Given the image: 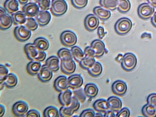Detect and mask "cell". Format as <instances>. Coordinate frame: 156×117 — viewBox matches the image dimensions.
Masks as SVG:
<instances>
[{
	"label": "cell",
	"mask_w": 156,
	"mask_h": 117,
	"mask_svg": "<svg viewBox=\"0 0 156 117\" xmlns=\"http://www.w3.org/2000/svg\"><path fill=\"white\" fill-rule=\"evenodd\" d=\"M24 51L28 59L31 61L42 62L46 57V53L39 50L34 44H26L24 47Z\"/></svg>",
	"instance_id": "6da1fadb"
},
{
	"label": "cell",
	"mask_w": 156,
	"mask_h": 117,
	"mask_svg": "<svg viewBox=\"0 0 156 117\" xmlns=\"http://www.w3.org/2000/svg\"><path fill=\"white\" fill-rule=\"evenodd\" d=\"M132 23L129 19L126 17L122 18L115 23V30L117 34L120 35H125L129 33L132 27Z\"/></svg>",
	"instance_id": "7a4b0ae2"
},
{
	"label": "cell",
	"mask_w": 156,
	"mask_h": 117,
	"mask_svg": "<svg viewBox=\"0 0 156 117\" xmlns=\"http://www.w3.org/2000/svg\"><path fill=\"white\" fill-rule=\"evenodd\" d=\"M80 106V102L74 97L73 96L70 104L68 106H62L59 110L60 116L69 117L72 116L74 112L77 111Z\"/></svg>",
	"instance_id": "3957f363"
},
{
	"label": "cell",
	"mask_w": 156,
	"mask_h": 117,
	"mask_svg": "<svg viewBox=\"0 0 156 117\" xmlns=\"http://www.w3.org/2000/svg\"><path fill=\"white\" fill-rule=\"evenodd\" d=\"M137 60L136 56L130 52L126 53L123 56L121 62V66L125 70L132 71L136 67Z\"/></svg>",
	"instance_id": "277c9868"
},
{
	"label": "cell",
	"mask_w": 156,
	"mask_h": 117,
	"mask_svg": "<svg viewBox=\"0 0 156 117\" xmlns=\"http://www.w3.org/2000/svg\"><path fill=\"white\" fill-rule=\"evenodd\" d=\"M68 6L64 0H52L51 6V11L55 16H60L67 12Z\"/></svg>",
	"instance_id": "5b68a950"
},
{
	"label": "cell",
	"mask_w": 156,
	"mask_h": 117,
	"mask_svg": "<svg viewBox=\"0 0 156 117\" xmlns=\"http://www.w3.org/2000/svg\"><path fill=\"white\" fill-rule=\"evenodd\" d=\"M60 40L64 46L71 47L74 45L77 42V37L76 34L70 30H66L60 35Z\"/></svg>",
	"instance_id": "8992f818"
},
{
	"label": "cell",
	"mask_w": 156,
	"mask_h": 117,
	"mask_svg": "<svg viewBox=\"0 0 156 117\" xmlns=\"http://www.w3.org/2000/svg\"><path fill=\"white\" fill-rule=\"evenodd\" d=\"M154 12L153 7L146 3L140 4L137 10V14L139 17L143 20H147L150 18Z\"/></svg>",
	"instance_id": "52a82bcc"
},
{
	"label": "cell",
	"mask_w": 156,
	"mask_h": 117,
	"mask_svg": "<svg viewBox=\"0 0 156 117\" xmlns=\"http://www.w3.org/2000/svg\"><path fill=\"white\" fill-rule=\"evenodd\" d=\"M14 34L16 38L21 42L28 40L31 35V30L25 26L19 25L15 27Z\"/></svg>",
	"instance_id": "ba28073f"
},
{
	"label": "cell",
	"mask_w": 156,
	"mask_h": 117,
	"mask_svg": "<svg viewBox=\"0 0 156 117\" xmlns=\"http://www.w3.org/2000/svg\"><path fill=\"white\" fill-rule=\"evenodd\" d=\"M3 8H0V28L5 30L9 29L13 22L12 18Z\"/></svg>",
	"instance_id": "9c48e42d"
},
{
	"label": "cell",
	"mask_w": 156,
	"mask_h": 117,
	"mask_svg": "<svg viewBox=\"0 0 156 117\" xmlns=\"http://www.w3.org/2000/svg\"><path fill=\"white\" fill-rule=\"evenodd\" d=\"M29 109L28 104L23 101H18L13 105L12 111L13 114L16 116H23L27 112Z\"/></svg>",
	"instance_id": "30bf717a"
},
{
	"label": "cell",
	"mask_w": 156,
	"mask_h": 117,
	"mask_svg": "<svg viewBox=\"0 0 156 117\" xmlns=\"http://www.w3.org/2000/svg\"><path fill=\"white\" fill-rule=\"evenodd\" d=\"M99 21L98 18L94 15L89 14L85 17L84 25L85 28L88 31H92L98 27Z\"/></svg>",
	"instance_id": "8fae6325"
},
{
	"label": "cell",
	"mask_w": 156,
	"mask_h": 117,
	"mask_svg": "<svg viewBox=\"0 0 156 117\" xmlns=\"http://www.w3.org/2000/svg\"><path fill=\"white\" fill-rule=\"evenodd\" d=\"M127 89V85L125 82L118 80L115 81L112 86V92L115 95L122 96L126 93Z\"/></svg>",
	"instance_id": "7c38bea8"
},
{
	"label": "cell",
	"mask_w": 156,
	"mask_h": 117,
	"mask_svg": "<svg viewBox=\"0 0 156 117\" xmlns=\"http://www.w3.org/2000/svg\"><path fill=\"white\" fill-rule=\"evenodd\" d=\"M40 8L36 3L30 2L25 4L23 7V12L26 16L33 17L36 16L39 12Z\"/></svg>",
	"instance_id": "4fadbf2b"
},
{
	"label": "cell",
	"mask_w": 156,
	"mask_h": 117,
	"mask_svg": "<svg viewBox=\"0 0 156 117\" xmlns=\"http://www.w3.org/2000/svg\"><path fill=\"white\" fill-rule=\"evenodd\" d=\"M90 47L95 53V57L99 58L103 56L106 51L104 42L100 40L97 39L92 42Z\"/></svg>",
	"instance_id": "5bb4252c"
},
{
	"label": "cell",
	"mask_w": 156,
	"mask_h": 117,
	"mask_svg": "<svg viewBox=\"0 0 156 117\" xmlns=\"http://www.w3.org/2000/svg\"><path fill=\"white\" fill-rule=\"evenodd\" d=\"M53 86L55 90L58 92H61L66 90L69 87L68 78L65 76H59L55 80Z\"/></svg>",
	"instance_id": "9a60e30c"
},
{
	"label": "cell",
	"mask_w": 156,
	"mask_h": 117,
	"mask_svg": "<svg viewBox=\"0 0 156 117\" xmlns=\"http://www.w3.org/2000/svg\"><path fill=\"white\" fill-rule=\"evenodd\" d=\"M53 77V72L45 64L43 65L37 74V77L40 81L46 83L50 81Z\"/></svg>",
	"instance_id": "2e32d148"
},
{
	"label": "cell",
	"mask_w": 156,
	"mask_h": 117,
	"mask_svg": "<svg viewBox=\"0 0 156 117\" xmlns=\"http://www.w3.org/2000/svg\"><path fill=\"white\" fill-rule=\"evenodd\" d=\"M73 94L72 91L68 89L60 92L58 96L60 104L63 106H69L72 101Z\"/></svg>",
	"instance_id": "e0dca14e"
},
{
	"label": "cell",
	"mask_w": 156,
	"mask_h": 117,
	"mask_svg": "<svg viewBox=\"0 0 156 117\" xmlns=\"http://www.w3.org/2000/svg\"><path fill=\"white\" fill-rule=\"evenodd\" d=\"M83 79L80 75H73L68 78L69 87L76 89L80 88L83 83Z\"/></svg>",
	"instance_id": "ac0fdd59"
},
{
	"label": "cell",
	"mask_w": 156,
	"mask_h": 117,
	"mask_svg": "<svg viewBox=\"0 0 156 117\" xmlns=\"http://www.w3.org/2000/svg\"><path fill=\"white\" fill-rule=\"evenodd\" d=\"M38 23L41 26L47 25L50 22L51 16L50 13L47 11L40 10L35 16Z\"/></svg>",
	"instance_id": "d6986e66"
},
{
	"label": "cell",
	"mask_w": 156,
	"mask_h": 117,
	"mask_svg": "<svg viewBox=\"0 0 156 117\" xmlns=\"http://www.w3.org/2000/svg\"><path fill=\"white\" fill-rule=\"evenodd\" d=\"M110 109L115 112L120 110L122 106L121 99L117 97L112 96L107 100Z\"/></svg>",
	"instance_id": "ffe728a7"
},
{
	"label": "cell",
	"mask_w": 156,
	"mask_h": 117,
	"mask_svg": "<svg viewBox=\"0 0 156 117\" xmlns=\"http://www.w3.org/2000/svg\"><path fill=\"white\" fill-rule=\"evenodd\" d=\"M41 66L40 62L32 61L27 64L26 69L29 74L34 76L38 74Z\"/></svg>",
	"instance_id": "44dd1931"
},
{
	"label": "cell",
	"mask_w": 156,
	"mask_h": 117,
	"mask_svg": "<svg viewBox=\"0 0 156 117\" xmlns=\"http://www.w3.org/2000/svg\"><path fill=\"white\" fill-rule=\"evenodd\" d=\"M59 64L58 58L55 56H52L47 59L45 65L53 72H56L60 68Z\"/></svg>",
	"instance_id": "7402d4cb"
},
{
	"label": "cell",
	"mask_w": 156,
	"mask_h": 117,
	"mask_svg": "<svg viewBox=\"0 0 156 117\" xmlns=\"http://www.w3.org/2000/svg\"><path fill=\"white\" fill-rule=\"evenodd\" d=\"M60 68L63 73L67 75H70L75 71L76 64L73 60L66 62H61Z\"/></svg>",
	"instance_id": "603a6c76"
},
{
	"label": "cell",
	"mask_w": 156,
	"mask_h": 117,
	"mask_svg": "<svg viewBox=\"0 0 156 117\" xmlns=\"http://www.w3.org/2000/svg\"><path fill=\"white\" fill-rule=\"evenodd\" d=\"M94 109L99 112H105L110 109L107 100L101 99L96 100L94 103Z\"/></svg>",
	"instance_id": "cb8c5ba5"
},
{
	"label": "cell",
	"mask_w": 156,
	"mask_h": 117,
	"mask_svg": "<svg viewBox=\"0 0 156 117\" xmlns=\"http://www.w3.org/2000/svg\"><path fill=\"white\" fill-rule=\"evenodd\" d=\"M57 55L61 62H68L73 60V56L70 51L66 48H63L59 49Z\"/></svg>",
	"instance_id": "d4e9b609"
},
{
	"label": "cell",
	"mask_w": 156,
	"mask_h": 117,
	"mask_svg": "<svg viewBox=\"0 0 156 117\" xmlns=\"http://www.w3.org/2000/svg\"><path fill=\"white\" fill-rule=\"evenodd\" d=\"M13 23L18 25L24 24L27 20L26 16L22 11H19L12 13V15Z\"/></svg>",
	"instance_id": "484cf974"
},
{
	"label": "cell",
	"mask_w": 156,
	"mask_h": 117,
	"mask_svg": "<svg viewBox=\"0 0 156 117\" xmlns=\"http://www.w3.org/2000/svg\"><path fill=\"white\" fill-rule=\"evenodd\" d=\"M84 91L87 97L90 98H93L98 94V89L95 84L89 83L85 86Z\"/></svg>",
	"instance_id": "4316f807"
},
{
	"label": "cell",
	"mask_w": 156,
	"mask_h": 117,
	"mask_svg": "<svg viewBox=\"0 0 156 117\" xmlns=\"http://www.w3.org/2000/svg\"><path fill=\"white\" fill-rule=\"evenodd\" d=\"M93 12L97 17L103 20H107L111 16V13L109 11L100 6L95 7L93 9Z\"/></svg>",
	"instance_id": "83f0119b"
},
{
	"label": "cell",
	"mask_w": 156,
	"mask_h": 117,
	"mask_svg": "<svg viewBox=\"0 0 156 117\" xmlns=\"http://www.w3.org/2000/svg\"><path fill=\"white\" fill-rule=\"evenodd\" d=\"M19 4L17 0H7L4 4L5 10L9 13H13L19 10Z\"/></svg>",
	"instance_id": "f1b7e54d"
},
{
	"label": "cell",
	"mask_w": 156,
	"mask_h": 117,
	"mask_svg": "<svg viewBox=\"0 0 156 117\" xmlns=\"http://www.w3.org/2000/svg\"><path fill=\"white\" fill-rule=\"evenodd\" d=\"M18 82L17 76L14 73H9L2 83L8 88L11 89L15 87Z\"/></svg>",
	"instance_id": "f546056e"
},
{
	"label": "cell",
	"mask_w": 156,
	"mask_h": 117,
	"mask_svg": "<svg viewBox=\"0 0 156 117\" xmlns=\"http://www.w3.org/2000/svg\"><path fill=\"white\" fill-rule=\"evenodd\" d=\"M33 44L39 50L43 51L47 50L49 46V43L48 40L43 37L36 38Z\"/></svg>",
	"instance_id": "4dcf8cb0"
},
{
	"label": "cell",
	"mask_w": 156,
	"mask_h": 117,
	"mask_svg": "<svg viewBox=\"0 0 156 117\" xmlns=\"http://www.w3.org/2000/svg\"><path fill=\"white\" fill-rule=\"evenodd\" d=\"M143 115L145 117H156V108L147 104L142 108L141 110Z\"/></svg>",
	"instance_id": "1f68e13d"
},
{
	"label": "cell",
	"mask_w": 156,
	"mask_h": 117,
	"mask_svg": "<svg viewBox=\"0 0 156 117\" xmlns=\"http://www.w3.org/2000/svg\"><path fill=\"white\" fill-rule=\"evenodd\" d=\"M99 3L103 7L112 11L117 7L118 0H100Z\"/></svg>",
	"instance_id": "d6a6232c"
},
{
	"label": "cell",
	"mask_w": 156,
	"mask_h": 117,
	"mask_svg": "<svg viewBox=\"0 0 156 117\" xmlns=\"http://www.w3.org/2000/svg\"><path fill=\"white\" fill-rule=\"evenodd\" d=\"M87 70L90 75L96 77L101 75L102 72L103 68L100 63L96 62L94 65Z\"/></svg>",
	"instance_id": "836d02e7"
},
{
	"label": "cell",
	"mask_w": 156,
	"mask_h": 117,
	"mask_svg": "<svg viewBox=\"0 0 156 117\" xmlns=\"http://www.w3.org/2000/svg\"><path fill=\"white\" fill-rule=\"evenodd\" d=\"M71 51L73 57L78 62H80L85 57L84 52L78 46L73 47Z\"/></svg>",
	"instance_id": "e575fe53"
},
{
	"label": "cell",
	"mask_w": 156,
	"mask_h": 117,
	"mask_svg": "<svg viewBox=\"0 0 156 117\" xmlns=\"http://www.w3.org/2000/svg\"><path fill=\"white\" fill-rule=\"evenodd\" d=\"M131 4L129 0H118V10L122 13H126L130 10Z\"/></svg>",
	"instance_id": "d590c367"
},
{
	"label": "cell",
	"mask_w": 156,
	"mask_h": 117,
	"mask_svg": "<svg viewBox=\"0 0 156 117\" xmlns=\"http://www.w3.org/2000/svg\"><path fill=\"white\" fill-rule=\"evenodd\" d=\"M43 115L45 117H58L60 116L58 109L52 106H49L45 109Z\"/></svg>",
	"instance_id": "8d00e7d4"
},
{
	"label": "cell",
	"mask_w": 156,
	"mask_h": 117,
	"mask_svg": "<svg viewBox=\"0 0 156 117\" xmlns=\"http://www.w3.org/2000/svg\"><path fill=\"white\" fill-rule=\"evenodd\" d=\"M95 62L94 58L85 56L79 62V64L82 68L88 70L94 65Z\"/></svg>",
	"instance_id": "74e56055"
},
{
	"label": "cell",
	"mask_w": 156,
	"mask_h": 117,
	"mask_svg": "<svg viewBox=\"0 0 156 117\" xmlns=\"http://www.w3.org/2000/svg\"><path fill=\"white\" fill-rule=\"evenodd\" d=\"M37 22L36 20L32 17L27 18L25 26L29 29L31 30H36L38 26Z\"/></svg>",
	"instance_id": "f35d334b"
},
{
	"label": "cell",
	"mask_w": 156,
	"mask_h": 117,
	"mask_svg": "<svg viewBox=\"0 0 156 117\" xmlns=\"http://www.w3.org/2000/svg\"><path fill=\"white\" fill-rule=\"evenodd\" d=\"M73 94V96L76 98L80 103H83L86 100V96L84 90L81 88L74 90Z\"/></svg>",
	"instance_id": "ab89813d"
},
{
	"label": "cell",
	"mask_w": 156,
	"mask_h": 117,
	"mask_svg": "<svg viewBox=\"0 0 156 117\" xmlns=\"http://www.w3.org/2000/svg\"><path fill=\"white\" fill-rule=\"evenodd\" d=\"M73 6L78 9H82L87 5L88 0H71Z\"/></svg>",
	"instance_id": "60d3db41"
},
{
	"label": "cell",
	"mask_w": 156,
	"mask_h": 117,
	"mask_svg": "<svg viewBox=\"0 0 156 117\" xmlns=\"http://www.w3.org/2000/svg\"><path fill=\"white\" fill-rule=\"evenodd\" d=\"M37 3L41 10L47 11L50 8V0H38Z\"/></svg>",
	"instance_id": "b9f144b4"
},
{
	"label": "cell",
	"mask_w": 156,
	"mask_h": 117,
	"mask_svg": "<svg viewBox=\"0 0 156 117\" xmlns=\"http://www.w3.org/2000/svg\"><path fill=\"white\" fill-rule=\"evenodd\" d=\"M9 70L8 68L4 65H0V83H2L8 74Z\"/></svg>",
	"instance_id": "7bdbcfd3"
},
{
	"label": "cell",
	"mask_w": 156,
	"mask_h": 117,
	"mask_svg": "<svg viewBox=\"0 0 156 117\" xmlns=\"http://www.w3.org/2000/svg\"><path fill=\"white\" fill-rule=\"evenodd\" d=\"M147 104L156 108V94H150L147 97Z\"/></svg>",
	"instance_id": "ee69618b"
},
{
	"label": "cell",
	"mask_w": 156,
	"mask_h": 117,
	"mask_svg": "<svg viewBox=\"0 0 156 117\" xmlns=\"http://www.w3.org/2000/svg\"><path fill=\"white\" fill-rule=\"evenodd\" d=\"M130 115L129 110L127 108H124L120 110L116 114V117H128Z\"/></svg>",
	"instance_id": "f6af8a7d"
},
{
	"label": "cell",
	"mask_w": 156,
	"mask_h": 117,
	"mask_svg": "<svg viewBox=\"0 0 156 117\" xmlns=\"http://www.w3.org/2000/svg\"><path fill=\"white\" fill-rule=\"evenodd\" d=\"M84 53L85 57L94 58L95 53L90 46H87L84 49Z\"/></svg>",
	"instance_id": "bcb514c9"
},
{
	"label": "cell",
	"mask_w": 156,
	"mask_h": 117,
	"mask_svg": "<svg viewBox=\"0 0 156 117\" xmlns=\"http://www.w3.org/2000/svg\"><path fill=\"white\" fill-rule=\"evenodd\" d=\"M95 114L93 109L88 108L83 110L80 114V117H94Z\"/></svg>",
	"instance_id": "7dc6e473"
},
{
	"label": "cell",
	"mask_w": 156,
	"mask_h": 117,
	"mask_svg": "<svg viewBox=\"0 0 156 117\" xmlns=\"http://www.w3.org/2000/svg\"><path fill=\"white\" fill-rule=\"evenodd\" d=\"M40 113L37 110L32 109L29 111L24 117H41Z\"/></svg>",
	"instance_id": "c3c4849f"
},
{
	"label": "cell",
	"mask_w": 156,
	"mask_h": 117,
	"mask_svg": "<svg viewBox=\"0 0 156 117\" xmlns=\"http://www.w3.org/2000/svg\"><path fill=\"white\" fill-rule=\"evenodd\" d=\"M97 34L100 39H102L105 36V32L103 27H99L97 30Z\"/></svg>",
	"instance_id": "681fc988"
},
{
	"label": "cell",
	"mask_w": 156,
	"mask_h": 117,
	"mask_svg": "<svg viewBox=\"0 0 156 117\" xmlns=\"http://www.w3.org/2000/svg\"><path fill=\"white\" fill-rule=\"evenodd\" d=\"M104 116L106 117H116V114H115L114 111L110 109L105 112Z\"/></svg>",
	"instance_id": "f907efd6"
},
{
	"label": "cell",
	"mask_w": 156,
	"mask_h": 117,
	"mask_svg": "<svg viewBox=\"0 0 156 117\" xmlns=\"http://www.w3.org/2000/svg\"><path fill=\"white\" fill-rule=\"evenodd\" d=\"M151 22L153 26L156 28V12L151 17Z\"/></svg>",
	"instance_id": "816d5d0a"
},
{
	"label": "cell",
	"mask_w": 156,
	"mask_h": 117,
	"mask_svg": "<svg viewBox=\"0 0 156 117\" xmlns=\"http://www.w3.org/2000/svg\"><path fill=\"white\" fill-rule=\"evenodd\" d=\"M5 107L2 105H0V116H3L5 112Z\"/></svg>",
	"instance_id": "f5cc1de1"
},
{
	"label": "cell",
	"mask_w": 156,
	"mask_h": 117,
	"mask_svg": "<svg viewBox=\"0 0 156 117\" xmlns=\"http://www.w3.org/2000/svg\"><path fill=\"white\" fill-rule=\"evenodd\" d=\"M148 2L154 7L156 8V0H147Z\"/></svg>",
	"instance_id": "db71d44e"
},
{
	"label": "cell",
	"mask_w": 156,
	"mask_h": 117,
	"mask_svg": "<svg viewBox=\"0 0 156 117\" xmlns=\"http://www.w3.org/2000/svg\"><path fill=\"white\" fill-rule=\"evenodd\" d=\"M123 57V55L121 54H119L115 58L116 60L118 62H121Z\"/></svg>",
	"instance_id": "11a10c76"
},
{
	"label": "cell",
	"mask_w": 156,
	"mask_h": 117,
	"mask_svg": "<svg viewBox=\"0 0 156 117\" xmlns=\"http://www.w3.org/2000/svg\"><path fill=\"white\" fill-rule=\"evenodd\" d=\"M18 1L22 4H25L27 3L28 0H18Z\"/></svg>",
	"instance_id": "9f6ffc18"
},
{
	"label": "cell",
	"mask_w": 156,
	"mask_h": 117,
	"mask_svg": "<svg viewBox=\"0 0 156 117\" xmlns=\"http://www.w3.org/2000/svg\"><path fill=\"white\" fill-rule=\"evenodd\" d=\"M95 116H104L102 114L100 113H97L95 114Z\"/></svg>",
	"instance_id": "6f0895ef"
},
{
	"label": "cell",
	"mask_w": 156,
	"mask_h": 117,
	"mask_svg": "<svg viewBox=\"0 0 156 117\" xmlns=\"http://www.w3.org/2000/svg\"><path fill=\"white\" fill-rule=\"evenodd\" d=\"M4 84L3 83H0V90H1L4 88Z\"/></svg>",
	"instance_id": "680465c9"
},
{
	"label": "cell",
	"mask_w": 156,
	"mask_h": 117,
	"mask_svg": "<svg viewBox=\"0 0 156 117\" xmlns=\"http://www.w3.org/2000/svg\"><path fill=\"white\" fill-rule=\"evenodd\" d=\"M31 2H34L37 4L38 0H30Z\"/></svg>",
	"instance_id": "91938a15"
}]
</instances>
